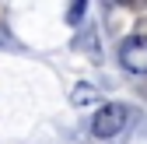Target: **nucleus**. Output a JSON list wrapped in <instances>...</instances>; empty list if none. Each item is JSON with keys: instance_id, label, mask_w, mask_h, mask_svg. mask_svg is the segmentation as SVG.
<instances>
[{"instance_id": "3", "label": "nucleus", "mask_w": 147, "mask_h": 144, "mask_svg": "<svg viewBox=\"0 0 147 144\" xmlns=\"http://www.w3.org/2000/svg\"><path fill=\"white\" fill-rule=\"evenodd\" d=\"M74 105H91V102H98V88H91V84H77V92L70 95Z\"/></svg>"}, {"instance_id": "4", "label": "nucleus", "mask_w": 147, "mask_h": 144, "mask_svg": "<svg viewBox=\"0 0 147 144\" xmlns=\"http://www.w3.org/2000/svg\"><path fill=\"white\" fill-rule=\"evenodd\" d=\"M81 14H84V0H70V11H67V21H70V25H77V21H81Z\"/></svg>"}, {"instance_id": "1", "label": "nucleus", "mask_w": 147, "mask_h": 144, "mask_svg": "<svg viewBox=\"0 0 147 144\" xmlns=\"http://www.w3.org/2000/svg\"><path fill=\"white\" fill-rule=\"evenodd\" d=\"M126 123H130V105H123V102H112V105H102V109L91 116V134L109 141V137H116L126 130Z\"/></svg>"}, {"instance_id": "2", "label": "nucleus", "mask_w": 147, "mask_h": 144, "mask_svg": "<svg viewBox=\"0 0 147 144\" xmlns=\"http://www.w3.org/2000/svg\"><path fill=\"white\" fill-rule=\"evenodd\" d=\"M119 60L130 74H147V35H130L119 46Z\"/></svg>"}, {"instance_id": "5", "label": "nucleus", "mask_w": 147, "mask_h": 144, "mask_svg": "<svg viewBox=\"0 0 147 144\" xmlns=\"http://www.w3.org/2000/svg\"><path fill=\"white\" fill-rule=\"evenodd\" d=\"M105 4H123V7H140L144 0H105Z\"/></svg>"}]
</instances>
